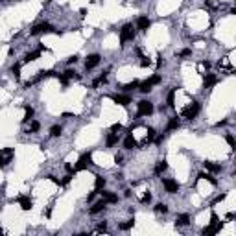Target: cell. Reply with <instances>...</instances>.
<instances>
[{
    "instance_id": "cell-1",
    "label": "cell",
    "mask_w": 236,
    "mask_h": 236,
    "mask_svg": "<svg viewBox=\"0 0 236 236\" xmlns=\"http://www.w3.org/2000/svg\"><path fill=\"white\" fill-rule=\"evenodd\" d=\"M133 37H135V28L131 24H125L122 28V32H120V41L122 42H127V41H133Z\"/></svg>"
},
{
    "instance_id": "cell-2",
    "label": "cell",
    "mask_w": 236,
    "mask_h": 236,
    "mask_svg": "<svg viewBox=\"0 0 236 236\" xmlns=\"http://www.w3.org/2000/svg\"><path fill=\"white\" fill-rule=\"evenodd\" d=\"M151 113H153L151 102H148V100L138 102V115H140V116H148V115H151Z\"/></svg>"
},
{
    "instance_id": "cell-3",
    "label": "cell",
    "mask_w": 236,
    "mask_h": 236,
    "mask_svg": "<svg viewBox=\"0 0 236 236\" xmlns=\"http://www.w3.org/2000/svg\"><path fill=\"white\" fill-rule=\"evenodd\" d=\"M89 164H92V155L90 153H85V155H81L79 157V160H78V164H76V172H81V170H85Z\"/></svg>"
},
{
    "instance_id": "cell-4",
    "label": "cell",
    "mask_w": 236,
    "mask_h": 236,
    "mask_svg": "<svg viewBox=\"0 0 236 236\" xmlns=\"http://www.w3.org/2000/svg\"><path fill=\"white\" fill-rule=\"evenodd\" d=\"M199 109H201V105H199L197 102H192V105H190V107H186V109L183 111V115H185V118L192 120V118H196V116H197Z\"/></svg>"
},
{
    "instance_id": "cell-5",
    "label": "cell",
    "mask_w": 236,
    "mask_h": 236,
    "mask_svg": "<svg viewBox=\"0 0 236 236\" xmlns=\"http://www.w3.org/2000/svg\"><path fill=\"white\" fill-rule=\"evenodd\" d=\"M157 83H160V76H153V78L146 79L144 83H140V90H142V92H150V90H151V87H153V85H157Z\"/></svg>"
},
{
    "instance_id": "cell-6",
    "label": "cell",
    "mask_w": 236,
    "mask_h": 236,
    "mask_svg": "<svg viewBox=\"0 0 236 236\" xmlns=\"http://www.w3.org/2000/svg\"><path fill=\"white\" fill-rule=\"evenodd\" d=\"M162 185H164V188H166L168 194H175L179 190V183L173 181V179H162Z\"/></svg>"
},
{
    "instance_id": "cell-7",
    "label": "cell",
    "mask_w": 236,
    "mask_h": 236,
    "mask_svg": "<svg viewBox=\"0 0 236 236\" xmlns=\"http://www.w3.org/2000/svg\"><path fill=\"white\" fill-rule=\"evenodd\" d=\"M48 32H55L50 24H37V26H33V30H32V35H39V33H48Z\"/></svg>"
},
{
    "instance_id": "cell-8",
    "label": "cell",
    "mask_w": 236,
    "mask_h": 236,
    "mask_svg": "<svg viewBox=\"0 0 236 236\" xmlns=\"http://www.w3.org/2000/svg\"><path fill=\"white\" fill-rule=\"evenodd\" d=\"M98 63H100V55H98V54H92V55H89V57H87L85 67H87V70H90V68H94Z\"/></svg>"
},
{
    "instance_id": "cell-9",
    "label": "cell",
    "mask_w": 236,
    "mask_h": 236,
    "mask_svg": "<svg viewBox=\"0 0 236 236\" xmlns=\"http://www.w3.org/2000/svg\"><path fill=\"white\" fill-rule=\"evenodd\" d=\"M113 100L116 102L118 105H124V107L131 103V98H129V96H122V94H116V96H113Z\"/></svg>"
},
{
    "instance_id": "cell-10",
    "label": "cell",
    "mask_w": 236,
    "mask_h": 236,
    "mask_svg": "<svg viewBox=\"0 0 236 236\" xmlns=\"http://www.w3.org/2000/svg\"><path fill=\"white\" fill-rule=\"evenodd\" d=\"M124 148H125V150H133V148H137V140L133 138V135H127V137H125V140H124Z\"/></svg>"
},
{
    "instance_id": "cell-11",
    "label": "cell",
    "mask_w": 236,
    "mask_h": 236,
    "mask_svg": "<svg viewBox=\"0 0 236 236\" xmlns=\"http://www.w3.org/2000/svg\"><path fill=\"white\" fill-rule=\"evenodd\" d=\"M105 203H107L105 199H103V201H100V203H94V205L90 207V214H98V212H102V210L105 208Z\"/></svg>"
},
{
    "instance_id": "cell-12",
    "label": "cell",
    "mask_w": 236,
    "mask_h": 236,
    "mask_svg": "<svg viewBox=\"0 0 236 236\" xmlns=\"http://www.w3.org/2000/svg\"><path fill=\"white\" fill-rule=\"evenodd\" d=\"M150 19H146V17H140L138 19V22H137V26H138V30H148L150 28Z\"/></svg>"
},
{
    "instance_id": "cell-13",
    "label": "cell",
    "mask_w": 236,
    "mask_h": 236,
    "mask_svg": "<svg viewBox=\"0 0 236 236\" xmlns=\"http://www.w3.org/2000/svg\"><path fill=\"white\" fill-rule=\"evenodd\" d=\"M205 168H207L208 172H214V173L221 170V166H220V164H216V162H210V160H207V162H205Z\"/></svg>"
},
{
    "instance_id": "cell-14",
    "label": "cell",
    "mask_w": 236,
    "mask_h": 236,
    "mask_svg": "<svg viewBox=\"0 0 236 236\" xmlns=\"http://www.w3.org/2000/svg\"><path fill=\"white\" fill-rule=\"evenodd\" d=\"M19 203H20V208L22 210H30L32 208V199H28V197H20Z\"/></svg>"
},
{
    "instance_id": "cell-15",
    "label": "cell",
    "mask_w": 236,
    "mask_h": 236,
    "mask_svg": "<svg viewBox=\"0 0 236 236\" xmlns=\"http://www.w3.org/2000/svg\"><path fill=\"white\" fill-rule=\"evenodd\" d=\"M177 225H181V227H185V225H188L190 223V218H188V214H181L179 218H177V221H175Z\"/></svg>"
},
{
    "instance_id": "cell-16",
    "label": "cell",
    "mask_w": 236,
    "mask_h": 236,
    "mask_svg": "<svg viewBox=\"0 0 236 236\" xmlns=\"http://www.w3.org/2000/svg\"><path fill=\"white\" fill-rule=\"evenodd\" d=\"M203 83H205V87H212V85L216 83V76H214V74H207V76L203 78Z\"/></svg>"
},
{
    "instance_id": "cell-17",
    "label": "cell",
    "mask_w": 236,
    "mask_h": 236,
    "mask_svg": "<svg viewBox=\"0 0 236 236\" xmlns=\"http://www.w3.org/2000/svg\"><path fill=\"white\" fill-rule=\"evenodd\" d=\"M2 155H4V159H2V166H6V164L9 162V159H11V155H13V151H11L9 148H6V150L2 151Z\"/></svg>"
},
{
    "instance_id": "cell-18",
    "label": "cell",
    "mask_w": 236,
    "mask_h": 236,
    "mask_svg": "<svg viewBox=\"0 0 236 236\" xmlns=\"http://www.w3.org/2000/svg\"><path fill=\"white\" fill-rule=\"evenodd\" d=\"M166 168H168L166 160H159V162H157V166H155V173H157V175H160V173H162V172H164Z\"/></svg>"
},
{
    "instance_id": "cell-19",
    "label": "cell",
    "mask_w": 236,
    "mask_h": 236,
    "mask_svg": "<svg viewBox=\"0 0 236 236\" xmlns=\"http://www.w3.org/2000/svg\"><path fill=\"white\" fill-rule=\"evenodd\" d=\"M102 196H103V199L107 201V203H116L118 197L115 196V194H111V192H102Z\"/></svg>"
},
{
    "instance_id": "cell-20",
    "label": "cell",
    "mask_w": 236,
    "mask_h": 236,
    "mask_svg": "<svg viewBox=\"0 0 236 236\" xmlns=\"http://www.w3.org/2000/svg\"><path fill=\"white\" fill-rule=\"evenodd\" d=\"M116 142H118V135H116V133H113V135H109V137H107V146H109V148H111V146H115Z\"/></svg>"
},
{
    "instance_id": "cell-21",
    "label": "cell",
    "mask_w": 236,
    "mask_h": 236,
    "mask_svg": "<svg viewBox=\"0 0 236 236\" xmlns=\"http://www.w3.org/2000/svg\"><path fill=\"white\" fill-rule=\"evenodd\" d=\"M197 179H207V181H210L212 185H218V181H216L212 175H208V173H199V175H197Z\"/></svg>"
},
{
    "instance_id": "cell-22",
    "label": "cell",
    "mask_w": 236,
    "mask_h": 236,
    "mask_svg": "<svg viewBox=\"0 0 236 236\" xmlns=\"http://www.w3.org/2000/svg\"><path fill=\"white\" fill-rule=\"evenodd\" d=\"M153 137H155V129H148V135H146V138H144V144H148V142H151L153 140Z\"/></svg>"
},
{
    "instance_id": "cell-23",
    "label": "cell",
    "mask_w": 236,
    "mask_h": 236,
    "mask_svg": "<svg viewBox=\"0 0 236 236\" xmlns=\"http://www.w3.org/2000/svg\"><path fill=\"white\" fill-rule=\"evenodd\" d=\"M175 127H179V118L177 116H173L168 122V129H175Z\"/></svg>"
},
{
    "instance_id": "cell-24",
    "label": "cell",
    "mask_w": 236,
    "mask_h": 236,
    "mask_svg": "<svg viewBox=\"0 0 236 236\" xmlns=\"http://www.w3.org/2000/svg\"><path fill=\"white\" fill-rule=\"evenodd\" d=\"M216 231H218V227H214V225H208V227H205V229H203V234H205V236L214 234Z\"/></svg>"
},
{
    "instance_id": "cell-25",
    "label": "cell",
    "mask_w": 236,
    "mask_h": 236,
    "mask_svg": "<svg viewBox=\"0 0 236 236\" xmlns=\"http://www.w3.org/2000/svg\"><path fill=\"white\" fill-rule=\"evenodd\" d=\"M155 212H159V214H166V212H168V207H166L164 203H159L157 207H155Z\"/></svg>"
},
{
    "instance_id": "cell-26",
    "label": "cell",
    "mask_w": 236,
    "mask_h": 236,
    "mask_svg": "<svg viewBox=\"0 0 236 236\" xmlns=\"http://www.w3.org/2000/svg\"><path fill=\"white\" fill-rule=\"evenodd\" d=\"M54 74H55L54 70H41L39 76H37V79H41V78H48V76H54Z\"/></svg>"
},
{
    "instance_id": "cell-27",
    "label": "cell",
    "mask_w": 236,
    "mask_h": 236,
    "mask_svg": "<svg viewBox=\"0 0 236 236\" xmlns=\"http://www.w3.org/2000/svg\"><path fill=\"white\" fill-rule=\"evenodd\" d=\"M137 87H140V83H138V81L135 79V81H131V83H127V85H125L124 89H125V90H133V89H137Z\"/></svg>"
},
{
    "instance_id": "cell-28",
    "label": "cell",
    "mask_w": 236,
    "mask_h": 236,
    "mask_svg": "<svg viewBox=\"0 0 236 236\" xmlns=\"http://www.w3.org/2000/svg\"><path fill=\"white\" fill-rule=\"evenodd\" d=\"M94 185H96V188H103V185H105V179H103V177H100V175H96V181H94Z\"/></svg>"
},
{
    "instance_id": "cell-29",
    "label": "cell",
    "mask_w": 236,
    "mask_h": 236,
    "mask_svg": "<svg viewBox=\"0 0 236 236\" xmlns=\"http://www.w3.org/2000/svg\"><path fill=\"white\" fill-rule=\"evenodd\" d=\"M11 72H13V76H15V78L19 79V78H20V65H13V67H11Z\"/></svg>"
},
{
    "instance_id": "cell-30",
    "label": "cell",
    "mask_w": 236,
    "mask_h": 236,
    "mask_svg": "<svg viewBox=\"0 0 236 236\" xmlns=\"http://www.w3.org/2000/svg\"><path fill=\"white\" fill-rule=\"evenodd\" d=\"M39 55H41V52H32V54H28V55H26V61H28V63H30V61H35Z\"/></svg>"
},
{
    "instance_id": "cell-31",
    "label": "cell",
    "mask_w": 236,
    "mask_h": 236,
    "mask_svg": "<svg viewBox=\"0 0 236 236\" xmlns=\"http://www.w3.org/2000/svg\"><path fill=\"white\" fill-rule=\"evenodd\" d=\"M50 135H52V137H59V135H61V127H59V125H54V127L50 129Z\"/></svg>"
},
{
    "instance_id": "cell-32",
    "label": "cell",
    "mask_w": 236,
    "mask_h": 236,
    "mask_svg": "<svg viewBox=\"0 0 236 236\" xmlns=\"http://www.w3.org/2000/svg\"><path fill=\"white\" fill-rule=\"evenodd\" d=\"M210 225H214V227H218V229H220V220H218V216H216V214H212V216H210Z\"/></svg>"
},
{
    "instance_id": "cell-33",
    "label": "cell",
    "mask_w": 236,
    "mask_h": 236,
    "mask_svg": "<svg viewBox=\"0 0 236 236\" xmlns=\"http://www.w3.org/2000/svg\"><path fill=\"white\" fill-rule=\"evenodd\" d=\"M133 223H135V221H133V220H129V221L122 223V225H120V229H122V231H127V229H131V227H133Z\"/></svg>"
},
{
    "instance_id": "cell-34",
    "label": "cell",
    "mask_w": 236,
    "mask_h": 236,
    "mask_svg": "<svg viewBox=\"0 0 236 236\" xmlns=\"http://www.w3.org/2000/svg\"><path fill=\"white\" fill-rule=\"evenodd\" d=\"M33 116V109L32 107H26V115H24V122H28L30 118Z\"/></svg>"
},
{
    "instance_id": "cell-35",
    "label": "cell",
    "mask_w": 236,
    "mask_h": 236,
    "mask_svg": "<svg viewBox=\"0 0 236 236\" xmlns=\"http://www.w3.org/2000/svg\"><path fill=\"white\" fill-rule=\"evenodd\" d=\"M173 96H175V92L172 90V92L168 94V105H170V107H173Z\"/></svg>"
},
{
    "instance_id": "cell-36",
    "label": "cell",
    "mask_w": 236,
    "mask_h": 236,
    "mask_svg": "<svg viewBox=\"0 0 236 236\" xmlns=\"http://www.w3.org/2000/svg\"><path fill=\"white\" fill-rule=\"evenodd\" d=\"M65 76H67V78H68V79H72V78H78V74H76L74 70H67V72H65Z\"/></svg>"
},
{
    "instance_id": "cell-37",
    "label": "cell",
    "mask_w": 236,
    "mask_h": 236,
    "mask_svg": "<svg viewBox=\"0 0 236 236\" xmlns=\"http://www.w3.org/2000/svg\"><path fill=\"white\" fill-rule=\"evenodd\" d=\"M39 122H32V125H30V131H39Z\"/></svg>"
},
{
    "instance_id": "cell-38",
    "label": "cell",
    "mask_w": 236,
    "mask_h": 236,
    "mask_svg": "<svg viewBox=\"0 0 236 236\" xmlns=\"http://www.w3.org/2000/svg\"><path fill=\"white\" fill-rule=\"evenodd\" d=\"M140 201H142V203H150V201H151V196H150V194H146V196L140 197Z\"/></svg>"
},
{
    "instance_id": "cell-39",
    "label": "cell",
    "mask_w": 236,
    "mask_h": 236,
    "mask_svg": "<svg viewBox=\"0 0 236 236\" xmlns=\"http://www.w3.org/2000/svg\"><path fill=\"white\" fill-rule=\"evenodd\" d=\"M76 61H78V55H70V57L67 59V63H70V65H72V63H76Z\"/></svg>"
},
{
    "instance_id": "cell-40",
    "label": "cell",
    "mask_w": 236,
    "mask_h": 236,
    "mask_svg": "<svg viewBox=\"0 0 236 236\" xmlns=\"http://www.w3.org/2000/svg\"><path fill=\"white\" fill-rule=\"evenodd\" d=\"M140 65H142V67H148V65H150V59H148V57H142Z\"/></svg>"
},
{
    "instance_id": "cell-41",
    "label": "cell",
    "mask_w": 236,
    "mask_h": 236,
    "mask_svg": "<svg viewBox=\"0 0 236 236\" xmlns=\"http://www.w3.org/2000/svg\"><path fill=\"white\" fill-rule=\"evenodd\" d=\"M120 129H122V125H120V124H115V125L111 127V131H113V133H115V131H120Z\"/></svg>"
},
{
    "instance_id": "cell-42",
    "label": "cell",
    "mask_w": 236,
    "mask_h": 236,
    "mask_svg": "<svg viewBox=\"0 0 236 236\" xmlns=\"http://www.w3.org/2000/svg\"><path fill=\"white\" fill-rule=\"evenodd\" d=\"M227 142H229V144H231V146H234V138H233V137H231V135H229V137H227Z\"/></svg>"
},
{
    "instance_id": "cell-43",
    "label": "cell",
    "mask_w": 236,
    "mask_h": 236,
    "mask_svg": "<svg viewBox=\"0 0 236 236\" xmlns=\"http://www.w3.org/2000/svg\"><path fill=\"white\" fill-rule=\"evenodd\" d=\"M94 197H96V192H92V194H89V197H87V199H89V201H94Z\"/></svg>"
},
{
    "instance_id": "cell-44",
    "label": "cell",
    "mask_w": 236,
    "mask_h": 236,
    "mask_svg": "<svg viewBox=\"0 0 236 236\" xmlns=\"http://www.w3.org/2000/svg\"><path fill=\"white\" fill-rule=\"evenodd\" d=\"M181 55H190V50H188V48H186V50H183V52H181Z\"/></svg>"
},
{
    "instance_id": "cell-45",
    "label": "cell",
    "mask_w": 236,
    "mask_h": 236,
    "mask_svg": "<svg viewBox=\"0 0 236 236\" xmlns=\"http://www.w3.org/2000/svg\"><path fill=\"white\" fill-rule=\"evenodd\" d=\"M115 160H116V164H122V157H120V155H116V157H115Z\"/></svg>"
}]
</instances>
